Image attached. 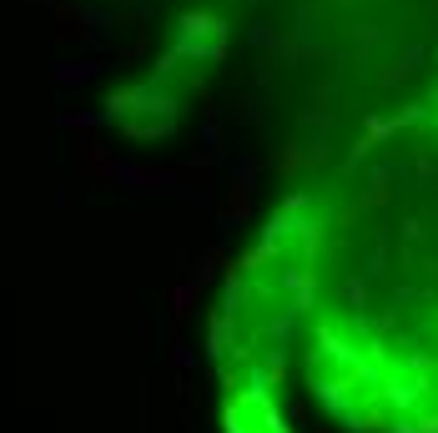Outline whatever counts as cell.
I'll use <instances>...</instances> for the list:
<instances>
[{
  "mask_svg": "<svg viewBox=\"0 0 438 433\" xmlns=\"http://www.w3.org/2000/svg\"><path fill=\"white\" fill-rule=\"evenodd\" d=\"M81 166H91L96 177H116V166L106 161V152L96 147V141H91V147H81Z\"/></svg>",
  "mask_w": 438,
  "mask_h": 433,
  "instance_id": "cell-1",
  "label": "cell"
}]
</instances>
